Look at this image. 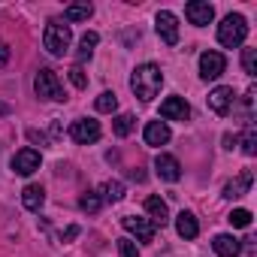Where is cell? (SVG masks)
<instances>
[{
    "label": "cell",
    "mask_w": 257,
    "mask_h": 257,
    "mask_svg": "<svg viewBox=\"0 0 257 257\" xmlns=\"http://www.w3.org/2000/svg\"><path fill=\"white\" fill-rule=\"evenodd\" d=\"M134 124H137V118L134 115H118L115 118V124H112V131H115V137H127L134 131Z\"/></svg>",
    "instance_id": "484cf974"
},
{
    "label": "cell",
    "mask_w": 257,
    "mask_h": 257,
    "mask_svg": "<svg viewBox=\"0 0 257 257\" xmlns=\"http://www.w3.org/2000/svg\"><path fill=\"white\" fill-rule=\"evenodd\" d=\"M100 206H103V200H100V194H94V191H85V194L79 197V209L88 212V215H97Z\"/></svg>",
    "instance_id": "603a6c76"
},
{
    "label": "cell",
    "mask_w": 257,
    "mask_h": 257,
    "mask_svg": "<svg viewBox=\"0 0 257 257\" xmlns=\"http://www.w3.org/2000/svg\"><path fill=\"white\" fill-rule=\"evenodd\" d=\"M251 185H254V176H251V170H242L233 182H227L224 185V197H230V200H236V197H245L248 191H251Z\"/></svg>",
    "instance_id": "5bb4252c"
},
{
    "label": "cell",
    "mask_w": 257,
    "mask_h": 257,
    "mask_svg": "<svg viewBox=\"0 0 257 257\" xmlns=\"http://www.w3.org/2000/svg\"><path fill=\"white\" fill-rule=\"evenodd\" d=\"M10 167H13V173H19V176H31V173L40 170V152H34V149H19V152L13 155Z\"/></svg>",
    "instance_id": "30bf717a"
},
{
    "label": "cell",
    "mask_w": 257,
    "mask_h": 257,
    "mask_svg": "<svg viewBox=\"0 0 257 257\" xmlns=\"http://www.w3.org/2000/svg\"><path fill=\"white\" fill-rule=\"evenodd\" d=\"M242 152L251 158V155H257V127L248 121L245 124V134H242Z\"/></svg>",
    "instance_id": "cb8c5ba5"
},
{
    "label": "cell",
    "mask_w": 257,
    "mask_h": 257,
    "mask_svg": "<svg viewBox=\"0 0 257 257\" xmlns=\"http://www.w3.org/2000/svg\"><path fill=\"white\" fill-rule=\"evenodd\" d=\"M70 82H73L76 88H88V76H85V70H82L79 64H76V67L70 70Z\"/></svg>",
    "instance_id": "f546056e"
},
{
    "label": "cell",
    "mask_w": 257,
    "mask_h": 257,
    "mask_svg": "<svg viewBox=\"0 0 257 257\" xmlns=\"http://www.w3.org/2000/svg\"><path fill=\"white\" fill-rule=\"evenodd\" d=\"M76 236H79V227H76V224H70V227L64 230V236H61V242H73Z\"/></svg>",
    "instance_id": "d6a6232c"
},
{
    "label": "cell",
    "mask_w": 257,
    "mask_h": 257,
    "mask_svg": "<svg viewBox=\"0 0 257 257\" xmlns=\"http://www.w3.org/2000/svg\"><path fill=\"white\" fill-rule=\"evenodd\" d=\"M70 43H73V31H70V25H61V22H49V25H46L43 46H46L52 55H58V58L67 55Z\"/></svg>",
    "instance_id": "277c9868"
},
{
    "label": "cell",
    "mask_w": 257,
    "mask_h": 257,
    "mask_svg": "<svg viewBox=\"0 0 257 257\" xmlns=\"http://www.w3.org/2000/svg\"><path fill=\"white\" fill-rule=\"evenodd\" d=\"M43 203H46V191H43L40 185H28V188L22 191V206H25L28 212H40Z\"/></svg>",
    "instance_id": "e0dca14e"
},
{
    "label": "cell",
    "mask_w": 257,
    "mask_h": 257,
    "mask_svg": "<svg viewBox=\"0 0 257 257\" xmlns=\"http://www.w3.org/2000/svg\"><path fill=\"white\" fill-rule=\"evenodd\" d=\"M251 218H254V215H251L248 209H233L227 221H230L233 227H251Z\"/></svg>",
    "instance_id": "83f0119b"
},
{
    "label": "cell",
    "mask_w": 257,
    "mask_h": 257,
    "mask_svg": "<svg viewBox=\"0 0 257 257\" xmlns=\"http://www.w3.org/2000/svg\"><path fill=\"white\" fill-rule=\"evenodd\" d=\"M94 109H97V112H115V109H118V97H115V91H103V94L94 100Z\"/></svg>",
    "instance_id": "d4e9b609"
},
{
    "label": "cell",
    "mask_w": 257,
    "mask_h": 257,
    "mask_svg": "<svg viewBox=\"0 0 257 257\" xmlns=\"http://www.w3.org/2000/svg\"><path fill=\"white\" fill-rule=\"evenodd\" d=\"M236 146V137H230V134H224V149H233Z\"/></svg>",
    "instance_id": "836d02e7"
},
{
    "label": "cell",
    "mask_w": 257,
    "mask_h": 257,
    "mask_svg": "<svg viewBox=\"0 0 257 257\" xmlns=\"http://www.w3.org/2000/svg\"><path fill=\"white\" fill-rule=\"evenodd\" d=\"M242 70L245 76H257V49H242Z\"/></svg>",
    "instance_id": "4316f807"
},
{
    "label": "cell",
    "mask_w": 257,
    "mask_h": 257,
    "mask_svg": "<svg viewBox=\"0 0 257 257\" xmlns=\"http://www.w3.org/2000/svg\"><path fill=\"white\" fill-rule=\"evenodd\" d=\"M161 118L164 121H188L191 118V106L185 97H167L161 103Z\"/></svg>",
    "instance_id": "7c38bea8"
},
{
    "label": "cell",
    "mask_w": 257,
    "mask_h": 257,
    "mask_svg": "<svg viewBox=\"0 0 257 257\" xmlns=\"http://www.w3.org/2000/svg\"><path fill=\"white\" fill-rule=\"evenodd\" d=\"M212 248H215V254H218V257H239V254H242L239 239H236V236H230V233L215 236V239H212Z\"/></svg>",
    "instance_id": "9a60e30c"
},
{
    "label": "cell",
    "mask_w": 257,
    "mask_h": 257,
    "mask_svg": "<svg viewBox=\"0 0 257 257\" xmlns=\"http://www.w3.org/2000/svg\"><path fill=\"white\" fill-rule=\"evenodd\" d=\"M143 137H146V146H167L170 143V127H167V121H149Z\"/></svg>",
    "instance_id": "2e32d148"
},
{
    "label": "cell",
    "mask_w": 257,
    "mask_h": 257,
    "mask_svg": "<svg viewBox=\"0 0 257 257\" xmlns=\"http://www.w3.org/2000/svg\"><path fill=\"white\" fill-rule=\"evenodd\" d=\"M118 248H121V257H140V248L134 239H118Z\"/></svg>",
    "instance_id": "f1b7e54d"
},
{
    "label": "cell",
    "mask_w": 257,
    "mask_h": 257,
    "mask_svg": "<svg viewBox=\"0 0 257 257\" xmlns=\"http://www.w3.org/2000/svg\"><path fill=\"white\" fill-rule=\"evenodd\" d=\"M34 91H37V97H43V100H55V103H64V100H67L58 73L49 70V67H43V70L37 73V79H34Z\"/></svg>",
    "instance_id": "3957f363"
},
{
    "label": "cell",
    "mask_w": 257,
    "mask_h": 257,
    "mask_svg": "<svg viewBox=\"0 0 257 257\" xmlns=\"http://www.w3.org/2000/svg\"><path fill=\"white\" fill-rule=\"evenodd\" d=\"M64 16H67V22H88L94 16V7L91 4H70Z\"/></svg>",
    "instance_id": "7402d4cb"
},
{
    "label": "cell",
    "mask_w": 257,
    "mask_h": 257,
    "mask_svg": "<svg viewBox=\"0 0 257 257\" xmlns=\"http://www.w3.org/2000/svg\"><path fill=\"white\" fill-rule=\"evenodd\" d=\"M100 200H103V203H121V200H124V185L115 182V179H109V182L100 188Z\"/></svg>",
    "instance_id": "44dd1931"
},
{
    "label": "cell",
    "mask_w": 257,
    "mask_h": 257,
    "mask_svg": "<svg viewBox=\"0 0 257 257\" xmlns=\"http://www.w3.org/2000/svg\"><path fill=\"white\" fill-rule=\"evenodd\" d=\"M97 43H100V37H97L94 31H88V34H85V37L79 40V52H76V61H79V67H82V61H88V58L94 55Z\"/></svg>",
    "instance_id": "ffe728a7"
},
{
    "label": "cell",
    "mask_w": 257,
    "mask_h": 257,
    "mask_svg": "<svg viewBox=\"0 0 257 257\" xmlns=\"http://www.w3.org/2000/svg\"><path fill=\"white\" fill-rule=\"evenodd\" d=\"M224 70H227V58H224L221 52H203V55H200V76H203L206 82L218 79Z\"/></svg>",
    "instance_id": "9c48e42d"
},
{
    "label": "cell",
    "mask_w": 257,
    "mask_h": 257,
    "mask_svg": "<svg viewBox=\"0 0 257 257\" xmlns=\"http://www.w3.org/2000/svg\"><path fill=\"white\" fill-rule=\"evenodd\" d=\"M161 85H164V73L158 64H140L134 73H131V91L143 100V103H152L158 94H161Z\"/></svg>",
    "instance_id": "6da1fadb"
},
{
    "label": "cell",
    "mask_w": 257,
    "mask_h": 257,
    "mask_svg": "<svg viewBox=\"0 0 257 257\" xmlns=\"http://www.w3.org/2000/svg\"><path fill=\"white\" fill-rule=\"evenodd\" d=\"M121 227L131 233V236H137V242H143V245H152L155 242V224L149 221V218H137V215H124L121 218Z\"/></svg>",
    "instance_id": "5b68a950"
},
{
    "label": "cell",
    "mask_w": 257,
    "mask_h": 257,
    "mask_svg": "<svg viewBox=\"0 0 257 257\" xmlns=\"http://www.w3.org/2000/svg\"><path fill=\"white\" fill-rule=\"evenodd\" d=\"M155 170L164 182H179L182 179V164L173 158V155H158L155 158Z\"/></svg>",
    "instance_id": "4fadbf2b"
},
{
    "label": "cell",
    "mask_w": 257,
    "mask_h": 257,
    "mask_svg": "<svg viewBox=\"0 0 257 257\" xmlns=\"http://www.w3.org/2000/svg\"><path fill=\"white\" fill-rule=\"evenodd\" d=\"M10 55H13V49H10L7 43H0V67H7V64H10Z\"/></svg>",
    "instance_id": "4dcf8cb0"
},
{
    "label": "cell",
    "mask_w": 257,
    "mask_h": 257,
    "mask_svg": "<svg viewBox=\"0 0 257 257\" xmlns=\"http://www.w3.org/2000/svg\"><path fill=\"white\" fill-rule=\"evenodd\" d=\"M28 140H34V143H40V146H49V140H46V134H40V131H28Z\"/></svg>",
    "instance_id": "1f68e13d"
},
{
    "label": "cell",
    "mask_w": 257,
    "mask_h": 257,
    "mask_svg": "<svg viewBox=\"0 0 257 257\" xmlns=\"http://www.w3.org/2000/svg\"><path fill=\"white\" fill-rule=\"evenodd\" d=\"M146 212L152 215V224H155V227H164V224L170 221V209H167V203H164L161 197H149V200H146Z\"/></svg>",
    "instance_id": "ac0fdd59"
},
{
    "label": "cell",
    "mask_w": 257,
    "mask_h": 257,
    "mask_svg": "<svg viewBox=\"0 0 257 257\" xmlns=\"http://www.w3.org/2000/svg\"><path fill=\"white\" fill-rule=\"evenodd\" d=\"M245 37H248V22H245V16H239V13H230V16L218 25V43H221L224 49L242 46Z\"/></svg>",
    "instance_id": "7a4b0ae2"
},
{
    "label": "cell",
    "mask_w": 257,
    "mask_h": 257,
    "mask_svg": "<svg viewBox=\"0 0 257 257\" xmlns=\"http://www.w3.org/2000/svg\"><path fill=\"white\" fill-rule=\"evenodd\" d=\"M176 233H179L182 239H197V236H200V224H197V218H194L191 212H182V215L176 218Z\"/></svg>",
    "instance_id": "d6986e66"
},
{
    "label": "cell",
    "mask_w": 257,
    "mask_h": 257,
    "mask_svg": "<svg viewBox=\"0 0 257 257\" xmlns=\"http://www.w3.org/2000/svg\"><path fill=\"white\" fill-rule=\"evenodd\" d=\"M233 103H236V91H233L230 85H218V88L209 94V109H212L215 115H227V112L233 109Z\"/></svg>",
    "instance_id": "8fae6325"
},
{
    "label": "cell",
    "mask_w": 257,
    "mask_h": 257,
    "mask_svg": "<svg viewBox=\"0 0 257 257\" xmlns=\"http://www.w3.org/2000/svg\"><path fill=\"white\" fill-rule=\"evenodd\" d=\"M70 137H73V143H79V146H91V143L100 140V124H97L94 118H79V121L70 124Z\"/></svg>",
    "instance_id": "8992f818"
},
{
    "label": "cell",
    "mask_w": 257,
    "mask_h": 257,
    "mask_svg": "<svg viewBox=\"0 0 257 257\" xmlns=\"http://www.w3.org/2000/svg\"><path fill=\"white\" fill-rule=\"evenodd\" d=\"M155 31H158V37H161L167 46H176V43H179V19H176L170 10H161V13L155 16Z\"/></svg>",
    "instance_id": "52a82bcc"
},
{
    "label": "cell",
    "mask_w": 257,
    "mask_h": 257,
    "mask_svg": "<svg viewBox=\"0 0 257 257\" xmlns=\"http://www.w3.org/2000/svg\"><path fill=\"white\" fill-rule=\"evenodd\" d=\"M185 16H188L191 25L206 28V25H212V19H215V7L209 4V0H191V4L185 7Z\"/></svg>",
    "instance_id": "ba28073f"
}]
</instances>
